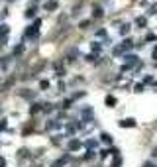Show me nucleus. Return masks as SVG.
<instances>
[{
    "mask_svg": "<svg viewBox=\"0 0 157 167\" xmlns=\"http://www.w3.org/2000/svg\"><path fill=\"white\" fill-rule=\"evenodd\" d=\"M133 124H136L133 120H124V126H133Z\"/></svg>",
    "mask_w": 157,
    "mask_h": 167,
    "instance_id": "1",
    "label": "nucleus"
},
{
    "mask_svg": "<svg viewBox=\"0 0 157 167\" xmlns=\"http://www.w3.org/2000/svg\"><path fill=\"white\" fill-rule=\"evenodd\" d=\"M0 167H4V159H0Z\"/></svg>",
    "mask_w": 157,
    "mask_h": 167,
    "instance_id": "2",
    "label": "nucleus"
}]
</instances>
